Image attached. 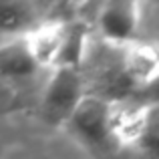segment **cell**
Segmentation results:
<instances>
[{
  "label": "cell",
  "instance_id": "6",
  "mask_svg": "<svg viewBox=\"0 0 159 159\" xmlns=\"http://www.w3.org/2000/svg\"><path fill=\"white\" fill-rule=\"evenodd\" d=\"M119 51L121 77L135 87H147L159 81V47L145 44L139 40L113 47Z\"/></svg>",
  "mask_w": 159,
  "mask_h": 159
},
{
  "label": "cell",
  "instance_id": "2",
  "mask_svg": "<svg viewBox=\"0 0 159 159\" xmlns=\"http://www.w3.org/2000/svg\"><path fill=\"white\" fill-rule=\"evenodd\" d=\"M26 44L40 69H54L61 65L81 66L87 51V32L61 20L36 22L24 32Z\"/></svg>",
  "mask_w": 159,
  "mask_h": 159
},
{
  "label": "cell",
  "instance_id": "1",
  "mask_svg": "<svg viewBox=\"0 0 159 159\" xmlns=\"http://www.w3.org/2000/svg\"><path fill=\"white\" fill-rule=\"evenodd\" d=\"M62 129L77 145L95 155L111 153L121 147L115 129V103L103 95L85 93L69 119L62 123Z\"/></svg>",
  "mask_w": 159,
  "mask_h": 159
},
{
  "label": "cell",
  "instance_id": "9",
  "mask_svg": "<svg viewBox=\"0 0 159 159\" xmlns=\"http://www.w3.org/2000/svg\"><path fill=\"white\" fill-rule=\"evenodd\" d=\"M10 93H12V85H8V83L0 81V99H4L6 95H10Z\"/></svg>",
  "mask_w": 159,
  "mask_h": 159
},
{
  "label": "cell",
  "instance_id": "7",
  "mask_svg": "<svg viewBox=\"0 0 159 159\" xmlns=\"http://www.w3.org/2000/svg\"><path fill=\"white\" fill-rule=\"evenodd\" d=\"M39 70L40 65L32 57L24 34L10 36L6 43L0 44V81L12 85L34 77Z\"/></svg>",
  "mask_w": 159,
  "mask_h": 159
},
{
  "label": "cell",
  "instance_id": "5",
  "mask_svg": "<svg viewBox=\"0 0 159 159\" xmlns=\"http://www.w3.org/2000/svg\"><path fill=\"white\" fill-rule=\"evenodd\" d=\"M141 22V0H103L97 16L101 36L111 47L137 40Z\"/></svg>",
  "mask_w": 159,
  "mask_h": 159
},
{
  "label": "cell",
  "instance_id": "3",
  "mask_svg": "<svg viewBox=\"0 0 159 159\" xmlns=\"http://www.w3.org/2000/svg\"><path fill=\"white\" fill-rule=\"evenodd\" d=\"M85 79H83L81 66L61 65L51 69L48 81L44 83L43 97H40V111L44 121L51 125L62 127L73 109L85 97Z\"/></svg>",
  "mask_w": 159,
  "mask_h": 159
},
{
  "label": "cell",
  "instance_id": "4",
  "mask_svg": "<svg viewBox=\"0 0 159 159\" xmlns=\"http://www.w3.org/2000/svg\"><path fill=\"white\" fill-rule=\"evenodd\" d=\"M115 129L119 145H131L145 155L159 157V101L137 107L115 103Z\"/></svg>",
  "mask_w": 159,
  "mask_h": 159
},
{
  "label": "cell",
  "instance_id": "8",
  "mask_svg": "<svg viewBox=\"0 0 159 159\" xmlns=\"http://www.w3.org/2000/svg\"><path fill=\"white\" fill-rule=\"evenodd\" d=\"M32 24H36V18L28 0H0V32L2 34H24Z\"/></svg>",
  "mask_w": 159,
  "mask_h": 159
}]
</instances>
